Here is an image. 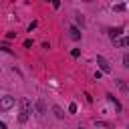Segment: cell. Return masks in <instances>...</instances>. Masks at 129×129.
<instances>
[{"mask_svg": "<svg viewBox=\"0 0 129 129\" xmlns=\"http://www.w3.org/2000/svg\"><path fill=\"white\" fill-rule=\"evenodd\" d=\"M14 103H16V99H14V97H10V95L2 97V99H0V111H8V109H12V107H14Z\"/></svg>", "mask_w": 129, "mask_h": 129, "instance_id": "cell-1", "label": "cell"}, {"mask_svg": "<svg viewBox=\"0 0 129 129\" xmlns=\"http://www.w3.org/2000/svg\"><path fill=\"white\" fill-rule=\"evenodd\" d=\"M32 111V103H30V99H26V97H22L20 99V113H24V115H28Z\"/></svg>", "mask_w": 129, "mask_h": 129, "instance_id": "cell-2", "label": "cell"}, {"mask_svg": "<svg viewBox=\"0 0 129 129\" xmlns=\"http://www.w3.org/2000/svg\"><path fill=\"white\" fill-rule=\"evenodd\" d=\"M97 62H99V67H101V71H103V73H107V75L111 73V67H109V62H107L103 56H97Z\"/></svg>", "mask_w": 129, "mask_h": 129, "instance_id": "cell-3", "label": "cell"}, {"mask_svg": "<svg viewBox=\"0 0 129 129\" xmlns=\"http://www.w3.org/2000/svg\"><path fill=\"white\" fill-rule=\"evenodd\" d=\"M121 32H123V28H121V26H117V28H111V30H109V36H111V40H115V38H117Z\"/></svg>", "mask_w": 129, "mask_h": 129, "instance_id": "cell-4", "label": "cell"}, {"mask_svg": "<svg viewBox=\"0 0 129 129\" xmlns=\"http://www.w3.org/2000/svg\"><path fill=\"white\" fill-rule=\"evenodd\" d=\"M36 111H38V115H44L46 113V105H44V101L40 99V101H36Z\"/></svg>", "mask_w": 129, "mask_h": 129, "instance_id": "cell-5", "label": "cell"}, {"mask_svg": "<svg viewBox=\"0 0 129 129\" xmlns=\"http://www.w3.org/2000/svg\"><path fill=\"white\" fill-rule=\"evenodd\" d=\"M52 113H54V117H56V119H62V117H64V113H62V109H60L58 105H54V107H52Z\"/></svg>", "mask_w": 129, "mask_h": 129, "instance_id": "cell-6", "label": "cell"}, {"mask_svg": "<svg viewBox=\"0 0 129 129\" xmlns=\"http://www.w3.org/2000/svg\"><path fill=\"white\" fill-rule=\"evenodd\" d=\"M115 44H117V46H127V44H129V38H127V36L117 38V40H115Z\"/></svg>", "mask_w": 129, "mask_h": 129, "instance_id": "cell-7", "label": "cell"}, {"mask_svg": "<svg viewBox=\"0 0 129 129\" xmlns=\"http://www.w3.org/2000/svg\"><path fill=\"white\" fill-rule=\"evenodd\" d=\"M71 36H73L75 40H79V38H81V32H79V28H75V26H71Z\"/></svg>", "mask_w": 129, "mask_h": 129, "instance_id": "cell-8", "label": "cell"}, {"mask_svg": "<svg viewBox=\"0 0 129 129\" xmlns=\"http://www.w3.org/2000/svg\"><path fill=\"white\" fill-rule=\"evenodd\" d=\"M117 87H119L123 93H127V91H129V89H127V83H125L123 79H119V81H117Z\"/></svg>", "mask_w": 129, "mask_h": 129, "instance_id": "cell-9", "label": "cell"}, {"mask_svg": "<svg viewBox=\"0 0 129 129\" xmlns=\"http://www.w3.org/2000/svg\"><path fill=\"white\" fill-rule=\"evenodd\" d=\"M107 99H109V101H111V103H113V105L117 107V111H121V103H119V101H117V99H115L113 95H107Z\"/></svg>", "mask_w": 129, "mask_h": 129, "instance_id": "cell-10", "label": "cell"}, {"mask_svg": "<svg viewBox=\"0 0 129 129\" xmlns=\"http://www.w3.org/2000/svg\"><path fill=\"white\" fill-rule=\"evenodd\" d=\"M125 8H127L125 4H115V6H113V10H115V12H123Z\"/></svg>", "mask_w": 129, "mask_h": 129, "instance_id": "cell-11", "label": "cell"}, {"mask_svg": "<svg viewBox=\"0 0 129 129\" xmlns=\"http://www.w3.org/2000/svg\"><path fill=\"white\" fill-rule=\"evenodd\" d=\"M79 54H81V50H79V48H73V50H71V56H73V58H77Z\"/></svg>", "mask_w": 129, "mask_h": 129, "instance_id": "cell-12", "label": "cell"}, {"mask_svg": "<svg viewBox=\"0 0 129 129\" xmlns=\"http://www.w3.org/2000/svg\"><path fill=\"white\" fill-rule=\"evenodd\" d=\"M69 113H77V103H71L69 105Z\"/></svg>", "mask_w": 129, "mask_h": 129, "instance_id": "cell-13", "label": "cell"}, {"mask_svg": "<svg viewBox=\"0 0 129 129\" xmlns=\"http://www.w3.org/2000/svg\"><path fill=\"white\" fill-rule=\"evenodd\" d=\"M18 121H20V123H26V121H28V115H24V113H20V117H18Z\"/></svg>", "mask_w": 129, "mask_h": 129, "instance_id": "cell-14", "label": "cell"}, {"mask_svg": "<svg viewBox=\"0 0 129 129\" xmlns=\"http://www.w3.org/2000/svg\"><path fill=\"white\" fill-rule=\"evenodd\" d=\"M123 67H129V54L123 56Z\"/></svg>", "mask_w": 129, "mask_h": 129, "instance_id": "cell-15", "label": "cell"}, {"mask_svg": "<svg viewBox=\"0 0 129 129\" xmlns=\"http://www.w3.org/2000/svg\"><path fill=\"white\" fill-rule=\"evenodd\" d=\"M97 125H99V127H107V129H111V125H109V123H103V121H97Z\"/></svg>", "mask_w": 129, "mask_h": 129, "instance_id": "cell-16", "label": "cell"}, {"mask_svg": "<svg viewBox=\"0 0 129 129\" xmlns=\"http://www.w3.org/2000/svg\"><path fill=\"white\" fill-rule=\"evenodd\" d=\"M24 46H26V48H30V46H32V40H30V38H26V40H24Z\"/></svg>", "mask_w": 129, "mask_h": 129, "instance_id": "cell-17", "label": "cell"}, {"mask_svg": "<svg viewBox=\"0 0 129 129\" xmlns=\"http://www.w3.org/2000/svg\"><path fill=\"white\" fill-rule=\"evenodd\" d=\"M77 22H79V24L83 26V24H85V18H83V16H77Z\"/></svg>", "mask_w": 129, "mask_h": 129, "instance_id": "cell-18", "label": "cell"}, {"mask_svg": "<svg viewBox=\"0 0 129 129\" xmlns=\"http://www.w3.org/2000/svg\"><path fill=\"white\" fill-rule=\"evenodd\" d=\"M77 129H85V127H77Z\"/></svg>", "mask_w": 129, "mask_h": 129, "instance_id": "cell-19", "label": "cell"}]
</instances>
